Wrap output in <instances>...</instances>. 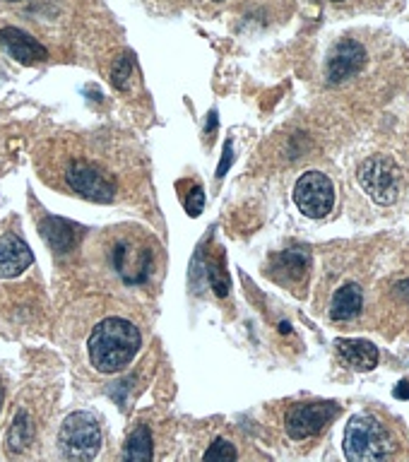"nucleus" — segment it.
<instances>
[{
  "mask_svg": "<svg viewBox=\"0 0 409 462\" xmlns=\"http://www.w3.org/2000/svg\"><path fill=\"white\" fill-rule=\"evenodd\" d=\"M140 345L143 339L135 325L123 318H107L92 330L87 349L92 366L99 374H118L135 359Z\"/></svg>",
  "mask_w": 409,
  "mask_h": 462,
  "instance_id": "obj_1",
  "label": "nucleus"
},
{
  "mask_svg": "<svg viewBox=\"0 0 409 462\" xmlns=\"http://www.w3.org/2000/svg\"><path fill=\"white\" fill-rule=\"evenodd\" d=\"M395 453V440L378 419L354 417L345 431V455L352 462H381Z\"/></svg>",
  "mask_w": 409,
  "mask_h": 462,
  "instance_id": "obj_2",
  "label": "nucleus"
},
{
  "mask_svg": "<svg viewBox=\"0 0 409 462\" xmlns=\"http://www.w3.org/2000/svg\"><path fill=\"white\" fill-rule=\"evenodd\" d=\"M58 446L68 460H92L101 448V429L89 411H72L58 433Z\"/></svg>",
  "mask_w": 409,
  "mask_h": 462,
  "instance_id": "obj_3",
  "label": "nucleus"
},
{
  "mask_svg": "<svg viewBox=\"0 0 409 462\" xmlns=\"http://www.w3.org/2000/svg\"><path fill=\"white\" fill-rule=\"evenodd\" d=\"M359 183L378 205H393L400 195V169L390 157L376 154L361 162Z\"/></svg>",
  "mask_w": 409,
  "mask_h": 462,
  "instance_id": "obj_4",
  "label": "nucleus"
},
{
  "mask_svg": "<svg viewBox=\"0 0 409 462\" xmlns=\"http://www.w3.org/2000/svg\"><path fill=\"white\" fill-rule=\"evenodd\" d=\"M294 202L303 215L311 219H321L335 205V188L332 180L321 171L303 173L294 186Z\"/></svg>",
  "mask_w": 409,
  "mask_h": 462,
  "instance_id": "obj_5",
  "label": "nucleus"
},
{
  "mask_svg": "<svg viewBox=\"0 0 409 462\" xmlns=\"http://www.w3.org/2000/svg\"><path fill=\"white\" fill-rule=\"evenodd\" d=\"M339 411V407L335 402H306V404H294L292 410L287 411V419H284V426H287V433L294 440H303L316 436L330 424L335 414Z\"/></svg>",
  "mask_w": 409,
  "mask_h": 462,
  "instance_id": "obj_6",
  "label": "nucleus"
},
{
  "mask_svg": "<svg viewBox=\"0 0 409 462\" xmlns=\"http://www.w3.org/2000/svg\"><path fill=\"white\" fill-rule=\"evenodd\" d=\"M68 186L79 193L82 198L92 202H111L116 195L114 180L108 179L107 173H101L97 166L87 164V162H72L68 173H65Z\"/></svg>",
  "mask_w": 409,
  "mask_h": 462,
  "instance_id": "obj_7",
  "label": "nucleus"
},
{
  "mask_svg": "<svg viewBox=\"0 0 409 462\" xmlns=\"http://www.w3.org/2000/svg\"><path fill=\"white\" fill-rule=\"evenodd\" d=\"M0 46H3V51H5L7 56L14 58V60L22 65L43 63V60L49 58V51L43 49L34 36L27 34V32L20 27L0 29Z\"/></svg>",
  "mask_w": 409,
  "mask_h": 462,
  "instance_id": "obj_8",
  "label": "nucleus"
},
{
  "mask_svg": "<svg viewBox=\"0 0 409 462\" xmlns=\"http://www.w3.org/2000/svg\"><path fill=\"white\" fill-rule=\"evenodd\" d=\"M367 65V51L359 42H342L332 49L328 58V78L330 82H345Z\"/></svg>",
  "mask_w": 409,
  "mask_h": 462,
  "instance_id": "obj_9",
  "label": "nucleus"
},
{
  "mask_svg": "<svg viewBox=\"0 0 409 462\" xmlns=\"http://www.w3.org/2000/svg\"><path fill=\"white\" fill-rule=\"evenodd\" d=\"M32 265V251L17 234L0 236V277L10 280Z\"/></svg>",
  "mask_w": 409,
  "mask_h": 462,
  "instance_id": "obj_10",
  "label": "nucleus"
},
{
  "mask_svg": "<svg viewBox=\"0 0 409 462\" xmlns=\"http://www.w3.org/2000/svg\"><path fill=\"white\" fill-rule=\"evenodd\" d=\"M42 238L53 248L56 253H70L79 241V229L75 224L65 222L60 217H46L39 224Z\"/></svg>",
  "mask_w": 409,
  "mask_h": 462,
  "instance_id": "obj_11",
  "label": "nucleus"
},
{
  "mask_svg": "<svg viewBox=\"0 0 409 462\" xmlns=\"http://www.w3.org/2000/svg\"><path fill=\"white\" fill-rule=\"evenodd\" d=\"M338 354L354 371H371L378 366V349L374 342H367V339H339Z\"/></svg>",
  "mask_w": 409,
  "mask_h": 462,
  "instance_id": "obj_12",
  "label": "nucleus"
},
{
  "mask_svg": "<svg viewBox=\"0 0 409 462\" xmlns=\"http://www.w3.org/2000/svg\"><path fill=\"white\" fill-rule=\"evenodd\" d=\"M361 306H364V294H361L359 284H345L339 287L332 296L330 303V318L332 320H352L359 316Z\"/></svg>",
  "mask_w": 409,
  "mask_h": 462,
  "instance_id": "obj_13",
  "label": "nucleus"
},
{
  "mask_svg": "<svg viewBox=\"0 0 409 462\" xmlns=\"http://www.w3.org/2000/svg\"><path fill=\"white\" fill-rule=\"evenodd\" d=\"M273 270H280L282 280H302L309 270V253L292 248L273 260Z\"/></svg>",
  "mask_w": 409,
  "mask_h": 462,
  "instance_id": "obj_14",
  "label": "nucleus"
},
{
  "mask_svg": "<svg viewBox=\"0 0 409 462\" xmlns=\"http://www.w3.org/2000/svg\"><path fill=\"white\" fill-rule=\"evenodd\" d=\"M123 460H133V462L152 460V433L144 424L137 426L135 431L128 436L125 446H123Z\"/></svg>",
  "mask_w": 409,
  "mask_h": 462,
  "instance_id": "obj_15",
  "label": "nucleus"
},
{
  "mask_svg": "<svg viewBox=\"0 0 409 462\" xmlns=\"http://www.w3.org/2000/svg\"><path fill=\"white\" fill-rule=\"evenodd\" d=\"M29 440H32V424H29L27 414L20 411L13 429L7 433V453H22L29 446Z\"/></svg>",
  "mask_w": 409,
  "mask_h": 462,
  "instance_id": "obj_16",
  "label": "nucleus"
},
{
  "mask_svg": "<svg viewBox=\"0 0 409 462\" xmlns=\"http://www.w3.org/2000/svg\"><path fill=\"white\" fill-rule=\"evenodd\" d=\"M133 56L130 53H123V56L116 58L114 68H111V82H114L116 89H128L130 75H133Z\"/></svg>",
  "mask_w": 409,
  "mask_h": 462,
  "instance_id": "obj_17",
  "label": "nucleus"
},
{
  "mask_svg": "<svg viewBox=\"0 0 409 462\" xmlns=\"http://www.w3.org/2000/svg\"><path fill=\"white\" fill-rule=\"evenodd\" d=\"M205 460L208 462H234L237 460V450H234V446H231L229 440L217 439L215 443L208 448Z\"/></svg>",
  "mask_w": 409,
  "mask_h": 462,
  "instance_id": "obj_18",
  "label": "nucleus"
},
{
  "mask_svg": "<svg viewBox=\"0 0 409 462\" xmlns=\"http://www.w3.org/2000/svg\"><path fill=\"white\" fill-rule=\"evenodd\" d=\"M202 205H205V193H202L200 186H193V190L186 195V209L191 217H198L202 212Z\"/></svg>",
  "mask_w": 409,
  "mask_h": 462,
  "instance_id": "obj_19",
  "label": "nucleus"
},
{
  "mask_svg": "<svg viewBox=\"0 0 409 462\" xmlns=\"http://www.w3.org/2000/svg\"><path fill=\"white\" fill-rule=\"evenodd\" d=\"M231 162H234V150H231V143H227L222 162H219V166H217V179H224V173L229 171Z\"/></svg>",
  "mask_w": 409,
  "mask_h": 462,
  "instance_id": "obj_20",
  "label": "nucleus"
},
{
  "mask_svg": "<svg viewBox=\"0 0 409 462\" xmlns=\"http://www.w3.org/2000/svg\"><path fill=\"white\" fill-rule=\"evenodd\" d=\"M393 395L400 397V400H409V381H400L393 390Z\"/></svg>",
  "mask_w": 409,
  "mask_h": 462,
  "instance_id": "obj_21",
  "label": "nucleus"
},
{
  "mask_svg": "<svg viewBox=\"0 0 409 462\" xmlns=\"http://www.w3.org/2000/svg\"><path fill=\"white\" fill-rule=\"evenodd\" d=\"M395 291H397V296H400V299H404V301L409 303V280L400 282V284L395 287Z\"/></svg>",
  "mask_w": 409,
  "mask_h": 462,
  "instance_id": "obj_22",
  "label": "nucleus"
},
{
  "mask_svg": "<svg viewBox=\"0 0 409 462\" xmlns=\"http://www.w3.org/2000/svg\"><path fill=\"white\" fill-rule=\"evenodd\" d=\"M215 128H217V114H215V111H212V114H209V125H208V133H215Z\"/></svg>",
  "mask_w": 409,
  "mask_h": 462,
  "instance_id": "obj_23",
  "label": "nucleus"
},
{
  "mask_svg": "<svg viewBox=\"0 0 409 462\" xmlns=\"http://www.w3.org/2000/svg\"><path fill=\"white\" fill-rule=\"evenodd\" d=\"M0 410H3V385H0Z\"/></svg>",
  "mask_w": 409,
  "mask_h": 462,
  "instance_id": "obj_24",
  "label": "nucleus"
},
{
  "mask_svg": "<svg viewBox=\"0 0 409 462\" xmlns=\"http://www.w3.org/2000/svg\"><path fill=\"white\" fill-rule=\"evenodd\" d=\"M7 3H20V0H7Z\"/></svg>",
  "mask_w": 409,
  "mask_h": 462,
  "instance_id": "obj_25",
  "label": "nucleus"
},
{
  "mask_svg": "<svg viewBox=\"0 0 409 462\" xmlns=\"http://www.w3.org/2000/svg\"><path fill=\"white\" fill-rule=\"evenodd\" d=\"M335 3H339V0H335Z\"/></svg>",
  "mask_w": 409,
  "mask_h": 462,
  "instance_id": "obj_26",
  "label": "nucleus"
}]
</instances>
